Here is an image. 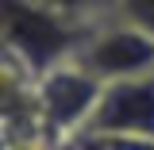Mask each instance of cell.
I'll use <instances>...</instances> for the list:
<instances>
[{"instance_id":"7","label":"cell","mask_w":154,"mask_h":150,"mask_svg":"<svg viewBox=\"0 0 154 150\" xmlns=\"http://www.w3.org/2000/svg\"><path fill=\"white\" fill-rule=\"evenodd\" d=\"M77 150H112V146H108V139H89V135H85Z\"/></svg>"},{"instance_id":"6","label":"cell","mask_w":154,"mask_h":150,"mask_svg":"<svg viewBox=\"0 0 154 150\" xmlns=\"http://www.w3.org/2000/svg\"><path fill=\"white\" fill-rule=\"evenodd\" d=\"M116 19L154 35V0H116Z\"/></svg>"},{"instance_id":"5","label":"cell","mask_w":154,"mask_h":150,"mask_svg":"<svg viewBox=\"0 0 154 150\" xmlns=\"http://www.w3.org/2000/svg\"><path fill=\"white\" fill-rule=\"evenodd\" d=\"M31 4L69 19L77 27H96L104 19H116V0H31Z\"/></svg>"},{"instance_id":"2","label":"cell","mask_w":154,"mask_h":150,"mask_svg":"<svg viewBox=\"0 0 154 150\" xmlns=\"http://www.w3.org/2000/svg\"><path fill=\"white\" fill-rule=\"evenodd\" d=\"M73 62L85 73H93L100 85L150 77L154 73V35L139 31L123 19H104V23L89 27Z\"/></svg>"},{"instance_id":"4","label":"cell","mask_w":154,"mask_h":150,"mask_svg":"<svg viewBox=\"0 0 154 150\" xmlns=\"http://www.w3.org/2000/svg\"><path fill=\"white\" fill-rule=\"evenodd\" d=\"M104 85L93 73H85L77 62H62L38 81V108L50 131H69L77 123H89L100 104Z\"/></svg>"},{"instance_id":"3","label":"cell","mask_w":154,"mask_h":150,"mask_svg":"<svg viewBox=\"0 0 154 150\" xmlns=\"http://www.w3.org/2000/svg\"><path fill=\"white\" fill-rule=\"evenodd\" d=\"M85 135L89 139H154V73L104 85L93 119L85 123Z\"/></svg>"},{"instance_id":"1","label":"cell","mask_w":154,"mask_h":150,"mask_svg":"<svg viewBox=\"0 0 154 150\" xmlns=\"http://www.w3.org/2000/svg\"><path fill=\"white\" fill-rule=\"evenodd\" d=\"M85 35L89 27H77L31 0H0V38L38 73H50L62 66V58L73 62Z\"/></svg>"}]
</instances>
